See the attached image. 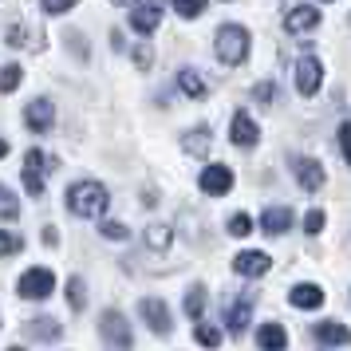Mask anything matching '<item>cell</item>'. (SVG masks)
<instances>
[{
	"label": "cell",
	"instance_id": "cell-1",
	"mask_svg": "<svg viewBox=\"0 0 351 351\" xmlns=\"http://www.w3.org/2000/svg\"><path fill=\"white\" fill-rule=\"evenodd\" d=\"M64 202H67V213H75V217H103L107 206H111V193H107L103 182L83 178V182H75V186H67Z\"/></svg>",
	"mask_w": 351,
	"mask_h": 351
},
{
	"label": "cell",
	"instance_id": "cell-2",
	"mask_svg": "<svg viewBox=\"0 0 351 351\" xmlns=\"http://www.w3.org/2000/svg\"><path fill=\"white\" fill-rule=\"evenodd\" d=\"M249 48H253V36L249 28H241V24H221L217 36H213V51H217V60L229 67H241L249 60Z\"/></svg>",
	"mask_w": 351,
	"mask_h": 351
},
{
	"label": "cell",
	"instance_id": "cell-3",
	"mask_svg": "<svg viewBox=\"0 0 351 351\" xmlns=\"http://www.w3.org/2000/svg\"><path fill=\"white\" fill-rule=\"evenodd\" d=\"M99 332H103V343H107L111 351H134V332H130L127 316H123L119 308L103 312V319H99Z\"/></svg>",
	"mask_w": 351,
	"mask_h": 351
},
{
	"label": "cell",
	"instance_id": "cell-4",
	"mask_svg": "<svg viewBox=\"0 0 351 351\" xmlns=\"http://www.w3.org/2000/svg\"><path fill=\"white\" fill-rule=\"evenodd\" d=\"M51 288H56V272L51 269H28L24 276H20V300H48Z\"/></svg>",
	"mask_w": 351,
	"mask_h": 351
},
{
	"label": "cell",
	"instance_id": "cell-5",
	"mask_svg": "<svg viewBox=\"0 0 351 351\" xmlns=\"http://www.w3.org/2000/svg\"><path fill=\"white\" fill-rule=\"evenodd\" d=\"M292 75H296V91H300L304 99H312L319 87H324V64H319L316 56H300L296 67H292Z\"/></svg>",
	"mask_w": 351,
	"mask_h": 351
},
{
	"label": "cell",
	"instance_id": "cell-6",
	"mask_svg": "<svg viewBox=\"0 0 351 351\" xmlns=\"http://www.w3.org/2000/svg\"><path fill=\"white\" fill-rule=\"evenodd\" d=\"M48 186V154H40V150H28L24 154V190L40 197Z\"/></svg>",
	"mask_w": 351,
	"mask_h": 351
},
{
	"label": "cell",
	"instance_id": "cell-7",
	"mask_svg": "<svg viewBox=\"0 0 351 351\" xmlns=\"http://www.w3.org/2000/svg\"><path fill=\"white\" fill-rule=\"evenodd\" d=\"M138 316H143V324L154 335H170V308H166V300H158V296L138 300Z\"/></svg>",
	"mask_w": 351,
	"mask_h": 351
},
{
	"label": "cell",
	"instance_id": "cell-8",
	"mask_svg": "<svg viewBox=\"0 0 351 351\" xmlns=\"http://www.w3.org/2000/svg\"><path fill=\"white\" fill-rule=\"evenodd\" d=\"M197 186H202V193H209V197H225V193L233 190V170L229 166H206L202 174H197Z\"/></svg>",
	"mask_w": 351,
	"mask_h": 351
},
{
	"label": "cell",
	"instance_id": "cell-9",
	"mask_svg": "<svg viewBox=\"0 0 351 351\" xmlns=\"http://www.w3.org/2000/svg\"><path fill=\"white\" fill-rule=\"evenodd\" d=\"M292 178L300 182V190H308V193H316L319 186H324V166H319L316 158H308V154H296L292 158Z\"/></svg>",
	"mask_w": 351,
	"mask_h": 351
},
{
	"label": "cell",
	"instance_id": "cell-10",
	"mask_svg": "<svg viewBox=\"0 0 351 351\" xmlns=\"http://www.w3.org/2000/svg\"><path fill=\"white\" fill-rule=\"evenodd\" d=\"M51 123H56V107H51V99H32V103L24 107V127L32 130V134H48Z\"/></svg>",
	"mask_w": 351,
	"mask_h": 351
},
{
	"label": "cell",
	"instance_id": "cell-11",
	"mask_svg": "<svg viewBox=\"0 0 351 351\" xmlns=\"http://www.w3.org/2000/svg\"><path fill=\"white\" fill-rule=\"evenodd\" d=\"M319 20H324V16H319L316 4H296V8L285 16V28L292 36H308V32H316V28H319Z\"/></svg>",
	"mask_w": 351,
	"mask_h": 351
},
{
	"label": "cell",
	"instance_id": "cell-12",
	"mask_svg": "<svg viewBox=\"0 0 351 351\" xmlns=\"http://www.w3.org/2000/svg\"><path fill=\"white\" fill-rule=\"evenodd\" d=\"M253 304H256L253 292H237V300L225 304V324H229V332H245V328H249V319H253Z\"/></svg>",
	"mask_w": 351,
	"mask_h": 351
},
{
	"label": "cell",
	"instance_id": "cell-13",
	"mask_svg": "<svg viewBox=\"0 0 351 351\" xmlns=\"http://www.w3.org/2000/svg\"><path fill=\"white\" fill-rule=\"evenodd\" d=\"M229 138H233V146H241V150H249V146L261 143V127L253 123V114L249 111L233 114V123H229Z\"/></svg>",
	"mask_w": 351,
	"mask_h": 351
},
{
	"label": "cell",
	"instance_id": "cell-14",
	"mask_svg": "<svg viewBox=\"0 0 351 351\" xmlns=\"http://www.w3.org/2000/svg\"><path fill=\"white\" fill-rule=\"evenodd\" d=\"M269 253H256V249H249V253H237L233 256V272L237 276H245V280H256V276H265L269 272Z\"/></svg>",
	"mask_w": 351,
	"mask_h": 351
},
{
	"label": "cell",
	"instance_id": "cell-15",
	"mask_svg": "<svg viewBox=\"0 0 351 351\" xmlns=\"http://www.w3.org/2000/svg\"><path fill=\"white\" fill-rule=\"evenodd\" d=\"M158 24H162V8L158 4H138V0L130 4V28H134L138 36H150Z\"/></svg>",
	"mask_w": 351,
	"mask_h": 351
},
{
	"label": "cell",
	"instance_id": "cell-16",
	"mask_svg": "<svg viewBox=\"0 0 351 351\" xmlns=\"http://www.w3.org/2000/svg\"><path fill=\"white\" fill-rule=\"evenodd\" d=\"M292 229V209L288 206H269L261 213V233H269V237H280Z\"/></svg>",
	"mask_w": 351,
	"mask_h": 351
},
{
	"label": "cell",
	"instance_id": "cell-17",
	"mask_svg": "<svg viewBox=\"0 0 351 351\" xmlns=\"http://www.w3.org/2000/svg\"><path fill=\"white\" fill-rule=\"evenodd\" d=\"M312 335H316L324 348H343V343L351 339V332L339 324V319H324V324H316V328H312Z\"/></svg>",
	"mask_w": 351,
	"mask_h": 351
},
{
	"label": "cell",
	"instance_id": "cell-18",
	"mask_svg": "<svg viewBox=\"0 0 351 351\" xmlns=\"http://www.w3.org/2000/svg\"><path fill=\"white\" fill-rule=\"evenodd\" d=\"M288 300H292V308H319L324 304V288L319 285H292Z\"/></svg>",
	"mask_w": 351,
	"mask_h": 351
},
{
	"label": "cell",
	"instance_id": "cell-19",
	"mask_svg": "<svg viewBox=\"0 0 351 351\" xmlns=\"http://www.w3.org/2000/svg\"><path fill=\"white\" fill-rule=\"evenodd\" d=\"M256 343H261L265 351H285V348H288V332L280 328V324H261Z\"/></svg>",
	"mask_w": 351,
	"mask_h": 351
},
{
	"label": "cell",
	"instance_id": "cell-20",
	"mask_svg": "<svg viewBox=\"0 0 351 351\" xmlns=\"http://www.w3.org/2000/svg\"><path fill=\"white\" fill-rule=\"evenodd\" d=\"M178 87H182V91H186L190 99H206V95H209L206 80H202L193 67H182V71H178Z\"/></svg>",
	"mask_w": 351,
	"mask_h": 351
},
{
	"label": "cell",
	"instance_id": "cell-21",
	"mask_svg": "<svg viewBox=\"0 0 351 351\" xmlns=\"http://www.w3.org/2000/svg\"><path fill=\"white\" fill-rule=\"evenodd\" d=\"M28 335H36V339H48V343H56V339L64 335V328H60V319L44 316V319H32V324H28Z\"/></svg>",
	"mask_w": 351,
	"mask_h": 351
},
{
	"label": "cell",
	"instance_id": "cell-22",
	"mask_svg": "<svg viewBox=\"0 0 351 351\" xmlns=\"http://www.w3.org/2000/svg\"><path fill=\"white\" fill-rule=\"evenodd\" d=\"M143 241H146V249L162 253V249H170V241H174V229H170V225H150Z\"/></svg>",
	"mask_w": 351,
	"mask_h": 351
},
{
	"label": "cell",
	"instance_id": "cell-23",
	"mask_svg": "<svg viewBox=\"0 0 351 351\" xmlns=\"http://www.w3.org/2000/svg\"><path fill=\"white\" fill-rule=\"evenodd\" d=\"M20 83H24V67L20 64H4L0 67V95H12Z\"/></svg>",
	"mask_w": 351,
	"mask_h": 351
},
{
	"label": "cell",
	"instance_id": "cell-24",
	"mask_svg": "<svg viewBox=\"0 0 351 351\" xmlns=\"http://www.w3.org/2000/svg\"><path fill=\"white\" fill-rule=\"evenodd\" d=\"M67 304H71V312H83L87 308V280L83 276H71L67 280Z\"/></svg>",
	"mask_w": 351,
	"mask_h": 351
},
{
	"label": "cell",
	"instance_id": "cell-25",
	"mask_svg": "<svg viewBox=\"0 0 351 351\" xmlns=\"http://www.w3.org/2000/svg\"><path fill=\"white\" fill-rule=\"evenodd\" d=\"M202 312H206V288L193 285L190 292H186V316H190V319H202Z\"/></svg>",
	"mask_w": 351,
	"mask_h": 351
},
{
	"label": "cell",
	"instance_id": "cell-26",
	"mask_svg": "<svg viewBox=\"0 0 351 351\" xmlns=\"http://www.w3.org/2000/svg\"><path fill=\"white\" fill-rule=\"evenodd\" d=\"M16 217H20L16 193L8 190V186H0V221H16Z\"/></svg>",
	"mask_w": 351,
	"mask_h": 351
},
{
	"label": "cell",
	"instance_id": "cell-27",
	"mask_svg": "<svg viewBox=\"0 0 351 351\" xmlns=\"http://www.w3.org/2000/svg\"><path fill=\"white\" fill-rule=\"evenodd\" d=\"M186 150H190V154H206L209 150V127H197V130H186Z\"/></svg>",
	"mask_w": 351,
	"mask_h": 351
},
{
	"label": "cell",
	"instance_id": "cell-28",
	"mask_svg": "<svg viewBox=\"0 0 351 351\" xmlns=\"http://www.w3.org/2000/svg\"><path fill=\"white\" fill-rule=\"evenodd\" d=\"M193 339H197L202 348H217V343H221V328H213V324H202V319H197V328H193Z\"/></svg>",
	"mask_w": 351,
	"mask_h": 351
},
{
	"label": "cell",
	"instance_id": "cell-29",
	"mask_svg": "<svg viewBox=\"0 0 351 351\" xmlns=\"http://www.w3.org/2000/svg\"><path fill=\"white\" fill-rule=\"evenodd\" d=\"M206 4L209 0H174V12L182 20H197L202 12H206Z\"/></svg>",
	"mask_w": 351,
	"mask_h": 351
},
{
	"label": "cell",
	"instance_id": "cell-30",
	"mask_svg": "<svg viewBox=\"0 0 351 351\" xmlns=\"http://www.w3.org/2000/svg\"><path fill=\"white\" fill-rule=\"evenodd\" d=\"M253 233V217L249 213H233L229 217V237H249Z\"/></svg>",
	"mask_w": 351,
	"mask_h": 351
},
{
	"label": "cell",
	"instance_id": "cell-31",
	"mask_svg": "<svg viewBox=\"0 0 351 351\" xmlns=\"http://www.w3.org/2000/svg\"><path fill=\"white\" fill-rule=\"evenodd\" d=\"M20 249H24V237H20V233H8V229H4V233H0V256H16Z\"/></svg>",
	"mask_w": 351,
	"mask_h": 351
},
{
	"label": "cell",
	"instance_id": "cell-32",
	"mask_svg": "<svg viewBox=\"0 0 351 351\" xmlns=\"http://www.w3.org/2000/svg\"><path fill=\"white\" fill-rule=\"evenodd\" d=\"M99 233H103L107 241H127V237H130L123 221H103V229H99Z\"/></svg>",
	"mask_w": 351,
	"mask_h": 351
},
{
	"label": "cell",
	"instance_id": "cell-33",
	"mask_svg": "<svg viewBox=\"0 0 351 351\" xmlns=\"http://www.w3.org/2000/svg\"><path fill=\"white\" fill-rule=\"evenodd\" d=\"M324 225H328V217H324V209H312V213L304 217V233H312V237H316V233L324 229Z\"/></svg>",
	"mask_w": 351,
	"mask_h": 351
},
{
	"label": "cell",
	"instance_id": "cell-34",
	"mask_svg": "<svg viewBox=\"0 0 351 351\" xmlns=\"http://www.w3.org/2000/svg\"><path fill=\"white\" fill-rule=\"evenodd\" d=\"M75 4H80V0H40V8H44V12H51V16H60V12H71Z\"/></svg>",
	"mask_w": 351,
	"mask_h": 351
},
{
	"label": "cell",
	"instance_id": "cell-35",
	"mask_svg": "<svg viewBox=\"0 0 351 351\" xmlns=\"http://www.w3.org/2000/svg\"><path fill=\"white\" fill-rule=\"evenodd\" d=\"M150 60H154V51L146 48V44H138V48H134V64H138V67L146 71V67H150Z\"/></svg>",
	"mask_w": 351,
	"mask_h": 351
},
{
	"label": "cell",
	"instance_id": "cell-36",
	"mask_svg": "<svg viewBox=\"0 0 351 351\" xmlns=\"http://www.w3.org/2000/svg\"><path fill=\"white\" fill-rule=\"evenodd\" d=\"M253 99H256V103H269V99H272V83H256Z\"/></svg>",
	"mask_w": 351,
	"mask_h": 351
},
{
	"label": "cell",
	"instance_id": "cell-37",
	"mask_svg": "<svg viewBox=\"0 0 351 351\" xmlns=\"http://www.w3.org/2000/svg\"><path fill=\"white\" fill-rule=\"evenodd\" d=\"M335 138H339V154H343V158H348V123H343V127H339V134H335Z\"/></svg>",
	"mask_w": 351,
	"mask_h": 351
},
{
	"label": "cell",
	"instance_id": "cell-38",
	"mask_svg": "<svg viewBox=\"0 0 351 351\" xmlns=\"http://www.w3.org/2000/svg\"><path fill=\"white\" fill-rule=\"evenodd\" d=\"M44 241H48V245H60V233H56V229L48 225V229H44Z\"/></svg>",
	"mask_w": 351,
	"mask_h": 351
},
{
	"label": "cell",
	"instance_id": "cell-39",
	"mask_svg": "<svg viewBox=\"0 0 351 351\" xmlns=\"http://www.w3.org/2000/svg\"><path fill=\"white\" fill-rule=\"evenodd\" d=\"M111 4H119V8H130V4H134V0H111Z\"/></svg>",
	"mask_w": 351,
	"mask_h": 351
},
{
	"label": "cell",
	"instance_id": "cell-40",
	"mask_svg": "<svg viewBox=\"0 0 351 351\" xmlns=\"http://www.w3.org/2000/svg\"><path fill=\"white\" fill-rule=\"evenodd\" d=\"M4 154H8V143H4V138H0V158H4Z\"/></svg>",
	"mask_w": 351,
	"mask_h": 351
},
{
	"label": "cell",
	"instance_id": "cell-41",
	"mask_svg": "<svg viewBox=\"0 0 351 351\" xmlns=\"http://www.w3.org/2000/svg\"><path fill=\"white\" fill-rule=\"evenodd\" d=\"M8 351H24V348H8Z\"/></svg>",
	"mask_w": 351,
	"mask_h": 351
},
{
	"label": "cell",
	"instance_id": "cell-42",
	"mask_svg": "<svg viewBox=\"0 0 351 351\" xmlns=\"http://www.w3.org/2000/svg\"><path fill=\"white\" fill-rule=\"evenodd\" d=\"M324 4H328V0H324Z\"/></svg>",
	"mask_w": 351,
	"mask_h": 351
}]
</instances>
